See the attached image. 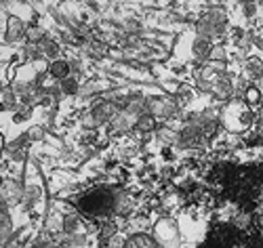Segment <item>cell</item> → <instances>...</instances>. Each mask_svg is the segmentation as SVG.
Instances as JSON below:
<instances>
[{"label":"cell","instance_id":"1","mask_svg":"<svg viewBox=\"0 0 263 248\" xmlns=\"http://www.w3.org/2000/svg\"><path fill=\"white\" fill-rule=\"evenodd\" d=\"M112 206V198L103 192H93L82 200V211L86 215H105Z\"/></svg>","mask_w":263,"mask_h":248}]
</instances>
